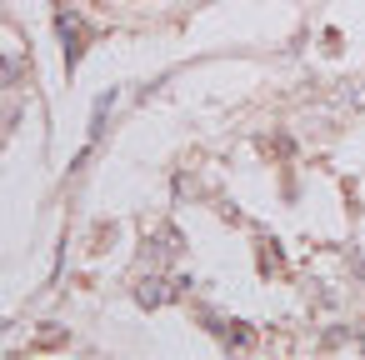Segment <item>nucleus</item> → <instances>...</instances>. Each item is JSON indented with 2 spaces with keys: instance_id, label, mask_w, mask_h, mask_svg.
Masks as SVG:
<instances>
[{
  "instance_id": "f257e3e1",
  "label": "nucleus",
  "mask_w": 365,
  "mask_h": 360,
  "mask_svg": "<svg viewBox=\"0 0 365 360\" xmlns=\"http://www.w3.org/2000/svg\"><path fill=\"white\" fill-rule=\"evenodd\" d=\"M56 31H61V46H66V61L76 66V61H81V51H86V41H81V36H86V31H81V21H76L71 11H61V16H56Z\"/></svg>"
}]
</instances>
